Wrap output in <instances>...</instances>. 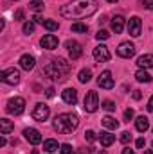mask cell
Segmentation results:
<instances>
[{
  "instance_id": "cell-1",
  "label": "cell",
  "mask_w": 153,
  "mask_h": 154,
  "mask_svg": "<svg viewBox=\"0 0 153 154\" xmlns=\"http://www.w3.org/2000/svg\"><path fill=\"white\" fill-rule=\"evenodd\" d=\"M99 4L97 0H72L65 5H61L60 13L63 18H69V20H81V18H86V16H92L96 11H97Z\"/></svg>"
},
{
  "instance_id": "cell-2",
  "label": "cell",
  "mask_w": 153,
  "mask_h": 154,
  "mask_svg": "<svg viewBox=\"0 0 153 154\" xmlns=\"http://www.w3.org/2000/svg\"><path fill=\"white\" fill-rule=\"evenodd\" d=\"M69 72H70V63H67V59H63V57L52 59L50 63H47L43 66V74L49 77V79L58 81V82L65 81L67 75H69Z\"/></svg>"
},
{
  "instance_id": "cell-3",
  "label": "cell",
  "mask_w": 153,
  "mask_h": 154,
  "mask_svg": "<svg viewBox=\"0 0 153 154\" xmlns=\"http://www.w3.org/2000/svg\"><path fill=\"white\" fill-rule=\"evenodd\" d=\"M77 125H79V118L74 113H61V115L56 116L54 122H52L54 131H58L60 134H70V133H74L77 129Z\"/></svg>"
},
{
  "instance_id": "cell-4",
  "label": "cell",
  "mask_w": 153,
  "mask_h": 154,
  "mask_svg": "<svg viewBox=\"0 0 153 154\" xmlns=\"http://www.w3.org/2000/svg\"><path fill=\"white\" fill-rule=\"evenodd\" d=\"M7 113L9 115H22L24 111H25V100L22 99V97H13V99H9V102H7Z\"/></svg>"
},
{
  "instance_id": "cell-5",
  "label": "cell",
  "mask_w": 153,
  "mask_h": 154,
  "mask_svg": "<svg viewBox=\"0 0 153 154\" xmlns=\"http://www.w3.org/2000/svg\"><path fill=\"white\" fill-rule=\"evenodd\" d=\"M83 108H85L86 113H94V111H97V108H99V97H97L96 91H88V93L85 95Z\"/></svg>"
},
{
  "instance_id": "cell-6",
  "label": "cell",
  "mask_w": 153,
  "mask_h": 154,
  "mask_svg": "<svg viewBox=\"0 0 153 154\" xmlns=\"http://www.w3.org/2000/svg\"><path fill=\"white\" fill-rule=\"evenodd\" d=\"M0 79H2L5 84L15 86V84L20 82V72H18L16 68H5V70L0 72Z\"/></svg>"
},
{
  "instance_id": "cell-7",
  "label": "cell",
  "mask_w": 153,
  "mask_h": 154,
  "mask_svg": "<svg viewBox=\"0 0 153 154\" xmlns=\"http://www.w3.org/2000/svg\"><path fill=\"white\" fill-rule=\"evenodd\" d=\"M50 115V109H49V106L47 104H43V102H38L36 106H34V109H33V118L36 120V122H45L47 118Z\"/></svg>"
},
{
  "instance_id": "cell-8",
  "label": "cell",
  "mask_w": 153,
  "mask_h": 154,
  "mask_svg": "<svg viewBox=\"0 0 153 154\" xmlns=\"http://www.w3.org/2000/svg\"><path fill=\"white\" fill-rule=\"evenodd\" d=\"M117 56L119 57H124V59H130L135 56V45L130 43V41H122L119 47H117Z\"/></svg>"
},
{
  "instance_id": "cell-9",
  "label": "cell",
  "mask_w": 153,
  "mask_h": 154,
  "mask_svg": "<svg viewBox=\"0 0 153 154\" xmlns=\"http://www.w3.org/2000/svg\"><path fill=\"white\" fill-rule=\"evenodd\" d=\"M141 31H142V22L139 16H132L128 20V34L133 36V38H139L141 36Z\"/></svg>"
},
{
  "instance_id": "cell-10",
  "label": "cell",
  "mask_w": 153,
  "mask_h": 154,
  "mask_svg": "<svg viewBox=\"0 0 153 154\" xmlns=\"http://www.w3.org/2000/svg\"><path fill=\"white\" fill-rule=\"evenodd\" d=\"M92 54H94V59H96L97 63H106V61H110V50H108L106 45H97Z\"/></svg>"
},
{
  "instance_id": "cell-11",
  "label": "cell",
  "mask_w": 153,
  "mask_h": 154,
  "mask_svg": "<svg viewBox=\"0 0 153 154\" xmlns=\"http://www.w3.org/2000/svg\"><path fill=\"white\" fill-rule=\"evenodd\" d=\"M97 84L103 88V90H112L115 86L114 82V77H112V72H108V70H105L101 75H99V79H97Z\"/></svg>"
},
{
  "instance_id": "cell-12",
  "label": "cell",
  "mask_w": 153,
  "mask_h": 154,
  "mask_svg": "<svg viewBox=\"0 0 153 154\" xmlns=\"http://www.w3.org/2000/svg\"><path fill=\"white\" fill-rule=\"evenodd\" d=\"M24 136H25V140H27L29 143H33V145L41 143V134H40L38 129H34V127H27V129H24Z\"/></svg>"
},
{
  "instance_id": "cell-13",
  "label": "cell",
  "mask_w": 153,
  "mask_h": 154,
  "mask_svg": "<svg viewBox=\"0 0 153 154\" xmlns=\"http://www.w3.org/2000/svg\"><path fill=\"white\" fill-rule=\"evenodd\" d=\"M65 47H67V50H69L70 59H79V57H81L83 50H81V45H79L77 41H74V39H69V41L65 43Z\"/></svg>"
},
{
  "instance_id": "cell-14",
  "label": "cell",
  "mask_w": 153,
  "mask_h": 154,
  "mask_svg": "<svg viewBox=\"0 0 153 154\" xmlns=\"http://www.w3.org/2000/svg\"><path fill=\"white\" fill-rule=\"evenodd\" d=\"M58 38L54 36V34H45L43 38H41V41H40V45L45 48V50H54V48H58Z\"/></svg>"
},
{
  "instance_id": "cell-15",
  "label": "cell",
  "mask_w": 153,
  "mask_h": 154,
  "mask_svg": "<svg viewBox=\"0 0 153 154\" xmlns=\"http://www.w3.org/2000/svg\"><path fill=\"white\" fill-rule=\"evenodd\" d=\"M61 99H63V102L65 104H70V106H74L77 102V91L74 88H67V90H63L61 91Z\"/></svg>"
},
{
  "instance_id": "cell-16",
  "label": "cell",
  "mask_w": 153,
  "mask_h": 154,
  "mask_svg": "<svg viewBox=\"0 0 153 154\" xmlns=\"http://www.w3.org/2000/svg\"><path fill=\"white\" fill-rule=\"evenodd\" d=\"M34 65H36V59H34V56H31V54H24L22 57H20V66L24 68V70H33L34 68Z\"/></svg>"
},
{
  "instance_id": "cell-17",
  "label": "cell",
  "mask_w": 153,
  "mask_h": 154,
  "mask_svg": "<svg viewBox=\"0 0 153 154\" xmlns=\"http://www.w3.org/2000/svg\"><path fill=\"white\" fill-rule=\"evenodd\" d=\"M137 66L142 68V70H148V68H153V54H144L137 59Z\"/></svg>"
},
{
  "instance_id": "cell-18",
  "label": "cell",
  "mask_w": 153,
  "mask_h": 154,
  "mask_svg": "<svg viewBox=\"0 0 153 154\" xmlns=\"http://www.w3.org/2000/svg\"><path fill=\"white\" fill-rule=\"evenodd\" d=\"M122 29H124V18L121 14H115L114 18H112V31H114L115 34H121Z\"/></svg>"
},
{
  "instance_id": "cell-19",
  "label": "cell",
  "mask_w": 153,
  "mask_h": 154,
  "mask_svg": "<svg viewBox=\"0 0 153 154\" xmlns=\"http://www.w3.org/2000/svg\"><path fill=\"white\" fill-rule=\"evenodd\" d=\"M135 127H137V131L144 133V131H148V129H150V120H148L144 115L137 116V118H135Z\"/></svg>"
},
{
  "instance_id": "cell-20",
  "label": "cell",
  "mask_w": 153,
  "mask_h": 154,
  "mask_svg": "<svg viewBox=\"0 0 153 154\" xmlns=\"http://www.w3.org/2000/svg\"><path fill=\"white\" fill-rule=\"evenodd\" d=\"M99 142H101L103 147H110V145L115 142V136L114 134H110L108 131H103V133L99 134Z\"/></svg>"
},
{
  "instance_id": "cell-21",
  "label": "cell",
  "mask_w": 153,
  "mask_h": 154,
  "mask_svg": "<svg viewBox=\"0 0 153 154\" xmlns=\"http://www.w3.org/2000/svg\"><path fill=\"white\" fill-rule=\"evenodd\" d=\"M60 147H61V145H58V142H56V140H52V138H49V140H45V142H43V151H45V152H49V154L56 152Z\"/></svg>"
},
{
  "instance_id": "cell-22",
  "label": "cell",
  "mask_w": 153,
  "mask_h": 154,
  "mask_svg": "<svg viewBox=\"0 0 153 154\" xmlns=\"http://www.w3.org/2000/svg\"><path fill=\"white\" fill-rule=\"evenodd\" d=\"M13 129H15V125H13L11 120H7V118H2L0 120V134H9Z\"/></svg>"
},
{
  "instance_id": "cell-23",
  "label": "cell",
  "mask_w": 153,
  "mask_h": 154,
  "mask_svg": "<svg viewBox=\"0 0 153 154\" xmlns=\"http://www.w3.org/2000/svg\"><path fill=\"white\" fill-rule=\"evenodd\" d=\"M101 122H103V125H105L106 129H112V131H115V129L119 127V122L115 120L114 116H110V115H106L103 120H101Z\"/></svg>"
},
{
  "instance_id": "cell-24",
  "label": "cell",
  "mask_w": 153,
  "mask_h": 154,
  "mask_svg": "<svg viewBox=\"0 0 153 154\" xmlns=\"http://www.w3.org/2000/svg\"><path fill=\"white\" fill-rule=\"evenodd\" d=\"M135 79H137L139 82H151V75H150L146 70H142V68H139V70L135 72Z\"/></svg>"
},
{
  "instance_id": "cell-25",
  "label": "cell",
  "mask_w": 153,
  "mask_h": 154,
  "mask_svg": "<svg viewBox=\"0 0 153 154\" xmlns=\"http://www.w3.org/2000/svg\"><path fill=\"white\" fill-rule=\"evenodd\" d=\"M77 79H79V82H83V84H85V82H88V81L92 79V72H90L88 68H83V70L79 72Z\"/></svg>"
},
{
  "instance_id": "cell-26",
  "label": "cell",
  "mask_w": 153,
  "mask_h": 154,
  "mask_svg": "<svg viewBox=\"0 0 153 154\" xmlns=\"http://www.w3.org/2000/svg\"><path fill=\"white\" fill-rule=\"evenodd\" d=\"M43 0H31L29 2V9L31 11H36V13H40V11H43Z\"/></svg>"
},
{
  "instance_id": "cell-27",
  "label": "cell",
  "mask_w": 153,
  "mask_h": 154,
  "mask_svg": "<svg viewBox=\"0 0 153 154\" xmlns=\"http://www.w3.org/2000/svg\"><path fill=\"white\" fill-rule=\"evenodd\" d=\"M43 27H45L47 31H50V32H52V31H58V29H60L58 22H54V20H45V22H43Z\"/></svg>"
},
{
  "instance_id": "cell-28",
  "label": "cell",
  "mask_w": 153,
  "mask_h": 154,
  "mask_svg": "<svg viewBox=\"0 0 153 154\" xmlns=\"http://www.w3.org/2000/svg\"><path fill=\"white\" fill-rule=\"evenodd\" d=\"M72 31L74 32H88V25H85L81 22H76V23H72Z\"/></svg>"
},
{
  "instance_id": "cell-29",
  "label": "cell",
  "mask_w": 153,
  "mask_h": 154,
  "mask_svg": "<svg viewBox=\"0 0 153 154\" xmlns=\"http://www.w3.org/2000/svg\"><path fill=\"white\" fill-rule=\"evenodd\" d=\"M22 31H24V34H33L34 32V22H25Z\"/></svg>"
},
{
  "instance_id": "cell-30",
  "label": "cell",
  "mask_w": 153,
  "mask_h": 154,
  "mask_svg": "<svg viewBox=\"0 0 153 154\" xmlns=\"http://www.w3.org/2000/svg\"><path fill=\"white\" fill-rule=\"evenodd\" d=\"M101 108H103V109H106V111H115V102H114V100H105Z\"/></svg>"
},
{
  "instance_id": "cell-31",
  "label": "cell",
  "mask_w": 153,
  "mask_h": 154,
  "mask_svg": "<svg viewBox=\"0 0 153 154\" xmlns=\"http://www.w3.org/2000/svg\"><path fill=\"white\" fill-rule=\"evenodd\" d=\"M96 138H99V136H96V133H94L92 129H88V131H85V140H86V142H94Z\"/></svg>"
},
{
  "instance_id": "cell-32",
  "label": "cell",
  "mask_w": 153,
  "mask_h": 154,
  "mask_svg": "<svg viewBox=\"0 0 153 154\" xmlns=\"http://www.w3.org/2000/svg\"><path fill=\"white\" fill-rule=\"evenodd\" d=\"M121 142H122L124 145H128V143L132 142V134H130L128 131H124V133H121Z\"/></svg>"
},
{
  "instance_id": "cell-33",
  "label": "cell",
  "mask_w": 153,
  "mask_h": 154,
  "mask_svg": "<svg viewBox=\"0 0 153 154\" xmlns=\"http://www.w3.org/2000/svg\"><path fill=\"white\" fill-rule=\"evenodd\" d=\"M108 36H110V34H108L106 31H103V29H101V31H97V34H96V38L99 39V41H105V39H108Z\"/></svg>"
},
{
  "instance_id": "cell-34",
  "label": "cell",
  "mask_w": 153,
  "mask_h": 154,
  "mask_svg": "<svg viewBox=\"0 0 153 154\" xmlns=\"http://www.w3.org/2000/svg\"><path fill=\"white\" fill-rule=\"evenodd\" d=\"M60 152L61 154H72V147H70L69 143H63V145L60 147Z\"/></svg>"
},
{
  "instance_id": "cell-35",
  "label": "cell",
  "mask_w": 153,
  "mask_h": 154,
  "mask_svg": "<svg viewBox=\"0 0 153 154\" xmlns=\"http://www.w3.org/2000/svg\"><path fill=\"white\" fill-rule=\"evenodd\" d=\"M132 118H133V109L130 108V109H126V111H124V120H126V122H130Z\"/></svg>"
},
{
  "instance_id": "cell-36",
  "label": "cell",
  "mask_w": 153,
  "mask_h": 154,
  "mask_svg": "<svg viewBox=\"0 0 153 154\" xmlns=\"http://www.w3.org/2000/svg\"><path fill=\"white\" fill-rule=\"evenodd\" d=\"M15 20H24V9H18L15 13Z\"/></svg>"
},
{
  "instance_id": "cell-37",
  "label": "cell",
  "mask_w": 153,
  "mask_h": 154,
  "mask_svg": "<svg viewBox=\"0 0 153 154\" xmlns=\"http://www.w3.org/2000/svg\"><path fill=\"white\" fill-rule=\"evenodd\" d=\"M135 145H137V149H142V147L146 145V140H144V138H139V140L135 142Z\"/></svg>"
},
{
  "instance_id": "cell-38",
  "label": "cell",
  "mask_w": 153,
  "mask_h": 154,
  "mask_svg": "<svg viewBox=\"0 0 153 154\" xmlns=\"http://www.w3.org/2000/svg\"><path fill=\"white\" fill-rule=\"evenodd\" d=\"M142 5L146 9H153V0H142Z\"/></svg>"
},
{
  "instance_id": "cell-39",
  "label": "cell",
  "mask_w": 153,
  "mask_h": 154,
  "mask_svg": "<svg viewBox=\"0 0 153 154\" xmlns=\"http://www.w3.org/2000/svg\"><path fill=\"white\" fill-rule=\"evenodd\" d=\"M45 95H47L49 99H52V97H54V88H47V91H45Z\"/></svg>"
},
{
  "instance_id": "cell-40",
  "label": "cell",
  "mask_w": 153,
  "mask_h": 154,
  "mask_svg": "<svg viewBox=\"0 0 153 154\" xmlns=\"http://www.w3.org/2000/svg\"><path fill=\"white\" fill-rule=\"evenodd\" d=\"M146 108H148V111H153V95L150 97V100H148V106H146Z\"/></svg>"
},
{
  "instance_id": "cell-41",
  "label": "cell",
  "mask_w": 153,
  "mask_h": 154,
  "mask_svg": "<svg viewBox=\"0 0 153 154\" xmlns=\"http://www.w3.org/2000/svg\"><path fill=\"white\" fill-rule=\"evenodd\" d=\"M43 22H45V20H43L40 14H36V16H34V23H41V25H43Z\"/></svg>"
},
{
  "instance_id": "cell-42",
  "label": "cell",
  "mask_w": 153,
  "mask_h": 154,
  "mask_svg": "<svg viewBox=\"0 0 153 154\" xmlns=\"http://www.w3.org/2000/svg\"><path fill=\"white\" fill-rule=\"evenodd\" d=\"M133 99H135V100H139V99H141V91H139V90H135V91H133Z\"/></svg>"
},
{
  "instance_id": "cell-43",
  "label": "cell",
  "mask_w": 153,
  "mask_h": 154,
  "mask_svg": "<svg viewBox=\"0 0 153 154\" xmlns=\"http://www.w3.org/2000/svg\"><path fill=\"white\" fill-rule=\"evenodd\" d=\"M122 154H135V151H133V149H128V147H126V149H122Z\"/></svg>"
},
{
  "instance_id": "cell-44",
  "label": "cell",
  "mask_w": 153,
  "mask_h": 154,
  "mask_svg": "<svg viewBox=\"0 0 153 154\" xmlns=\"http://www.w3.org/2000/svg\"><path fill=\"white\" fill-rule=\"evenodd\" d=\"M4 145H5V138L2 136V138H0V147H4Z\"/></svg>"
},
{
  "instance_id": "cell-45",
  "label": "cell",
  "mask_w": 153,
  "mask_h": 154,
  "mask_svg": "<svg viewBox=\"0 0 153 154\" xmlns=\"http://www.w3.org/2000/svg\"><path fill=\"white\" fill-rule=\"evenodd\" d=\"M144 154H153V149H148V151H146Z\"/></svg>"
},
{
  "instance_id": "cell-46",
  "label": "cell",
  "mask_w": 153,
  "mask_h": 154,
  "mask_svg": "<svg viewBox=\"0 0 153 154\" xmlns=\"http://www.w3.org/2000/svg\"><path fill=\"white\" fill-rule=\"evenodd\" d=\"M108 2H110V4H115V2H117V0H108Z\"/></svg>"
},
{
  "instance_id": "cell-47",
  "label": "cell",
  "mask_w": 153,
  "mask_h": 154,
  "mask_svg": "<svg viewBox=\"0 0 153 154\" xmlns=\"http://www.w3.org/2000/svg\"><path fill=\"white\" fill-rule=\"evenodd\" d=\"M97 154H106V151H101V152H97Z\"/></svg>"
},
{
  "instance_id": "cell-48",
  "label": "cell",
  "mask_w": 153,
  "mask_h": 154,
  "mask_svg": "<svg viewBox=\"0 0 153 154\" xmlns=\"http://www.w3.org/2000/svg\"><path fill=\"white\" fill-rule=\"evenodd\" d=\"M151 147H153V145H151Z\"/></svg>"
}]
</instances>
